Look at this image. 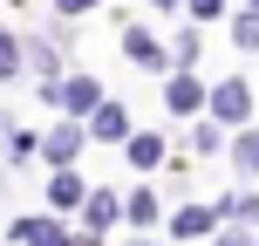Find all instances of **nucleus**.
Masks as SVG:
<instances>
[{
    "mask_svg": "<svg viewBox=\"0 0 259 246\" xmlns=\"http://www.w3.org/2000/svg\"><path fill=\"white\" fill-rule=\"evenodd\" d=\"M55 103L82 123V117H96V110H103V82H96V76H68V82H55Z\"/></svg>",
    "mask_w": 259,
    "mask_h": 246,
    "instance_id": "1",
    "label": "nucleus"
},
{
    "mask_svg": "<svg viewBox=\"0 0 259 246\" xmlns=\"http://www.w3.org/2000/svg\"><path fill=\"white\" fill-rule=\"evenodd\" d=\"M211 117H219V123H246V117H252V89H246V76H225L219 89H211Z\"/></svg>",
    "mask_w": 259,
    "mask_h": 246,
    "instance_id": "2",
    "label": "nucleus"
},
{
    "mask_svg": "<svg viewBox=\"0 0 259 246\" xmlns=\"http://www.w3.org/2000/svg\"><path fill=\"white\" fill-rule=\"evenodd\" d=\"M198 103H205V82H198L191 68H178V76L164 82V110H170V117H191Z\"/></svg>",
    "mask_w": 259,
    "mask_h": 246,
    "instance_id": "3",
    "label": "nucleus"
},
{
    "mask_svg": "<svg viewBox=\"0 0 259 246\" xmlns=\"http://www.w3.org/2000/svg\"><path fill=\"white\" fill-rule=\"evenodd\" d=\"M89 130H96L103 144H130V137H137V130H130V117H123V103H103V110L89 117Z\"/></svg>",
    "mask_w": 259,
    "mask_h": 246,
    "instance_id": "4",
    "label": "nucleus"
},
{
    "mask_svg": "<svg viewBox=\"0 0 259 246\" xmlns=\"http://www.w3.org/2000/svg\"><path fill=\"white\" fill-rule=\"evenodd\" d=\"M211 219H219V205H184L178 219H170V233H178V239H205Z\"/></svg>",
    "mask_w": 259,
    "mask_h": 246,
    "instance_id": "5",
    "label": "nucleus"
},
{
    "mask_svg": "<svg viewBox=\"0 0 259 246\" xmlns=\"http://www.w3.org/2000/svg\"><path fill=\"white\" fill-rule=\"evenodd\" d=\"M48 198H55V205H62V212H68V205H89V185H82L75 171L62 164V171H55V185H48Z\"/></svg>",
    "mask_w": 259,
    "mask_h": 246,
    "instance_id": "6",
    "label": "nucleus"
},
{
    "mask_svg": "<svg viewBox=\"0 0 259 246\" xmlns=\"http://www.w3.org/2000/svg\"><path fill=\"white\" fill-rule=\"evenodd\" d=\"M123 55H130V62H143V68H164V48H157L143 27H123Z\"/></svg>",
    "mask_w": 259,
    "mask_h": 246,
    "instance_id": "7",
    "label": "nucleus"
},
{
    "mask_svg": "<svg viewBox=\"0 0 259 246\" xmlns=\"http://www.w3.org/2000/svg\"><path fill=\"white\" fill-rule=\"evenodd\" d=\"M41 151H48L55 164H68V157L82 151V123H62V130H48V137H41Z\"/></svg>",
    "mask_w": 259,
    "mask_h": 246,
    "instance_id": "8",
    "label": "nucleus"
},
{
    "mask_svg": "<svg viewBox=\"0 0 259 246\" xmlns=\"http://www.w3.org/2000/svg\"><path fill=\"white\" fill-rule=\"evenodd\" d=\"M123 151H130V164H137V171H150L157 157H164V137H150V130H137V137L123 144Z\"/></svg>",
    "mask_w": 259,
    "mask_h": 246,
    "instance_id": "9",
    "label": "nucleus"
},
{
    "mask_svg": "<svg viewBox=\"0 0 259 246\" xmlns=\"http://www.w3.org/2000/svg\"><path fill=\"white\" fill-rule=\"evenodd\" d=\"M116 212H123V198H109V192H89V233H109V226H116Z\"/></svg>",
    "mask_w": 259,
    "mask_h": 246,
    "instance_id": "10",
    "label": "nucleus"
},
{
    "mask_svg": "<svg viewBox=\"0 0 259 246\" xmlns=\"http://www.w3.org/2000/svg\"><path fill=\"white\" fill-rule=\"evenodd\" d=\"M14 76H27V48L14 34H0V82H14Z\"/></svg>",
    "mask_w": 259,
    "mask_h": 246,
    "instance_id": "11",
    "label": "nucleus"
},
{
    "mask_svg": "<svg viewBox=\"0 0 259 246\" xmlns=\"http://www.w3.org/2000/svg\"><path fill=\"white\" fill-rule=\"evenodd\" d=\"M232 157H239V171L259 178V130H239V137H232Z\"/></svg>",
    "mask_w": 259,
    "mask_h": 246,
    "instance_id": "12",
    "label": "nucleus"
},
{
    "mask_svg": "<svg viewBox=\"0 0 259 246\" xmlns=\"http://www.w3.org/2000/svg\"><path fill=\"white\" fill-rule=\"evenodd\" d=\"M123 212H130V226H157V198H150V192H130Z\"/></svg>",
    "mask_w": 259,
    "mask_h": 246,
    "instance_id": "13",
    "label": "nucleus"
},
{
    "mask_svg": "<svg viewBox=\"0 0 259 246\" xmlns=\"http://www.w3.org/2000/svg\"><path fill=\"white\" fill-rule=\"evenodd\" d=\"M219 219H259V198H252V192H232V198H219Z\"/></svg>",
    "mask_w": 259,
    "mask_h": 246,
    "instance_id": "14",
    "label": "nucleus"
},
{
    "mask_svg": "<svg viewBox=\"0 0 259 246\" xmlns=\"http://www.w3.org/2000/svg\"><path fill=\"white\" fill-rule=\"evenodd\" d=\"M27 68H34L41 82H55V48L48 41H27Z\"/></svg>",
    "mask_w": 259,
    "mask_h": 246,
    "instance_id": "15",
    "label": "nucleus"
},
{
    "mask_svg": "<svg viewBox=\"0 0 259 246\" xmlns=\"http://www.w3.org/2000/svg\"><path fill=\"white\" fill-rule=\"evenodd\" d=\"M232 41H239V48H259V14H239V21H232Z\"/></svg>",
    "mask_w": 259,
    "mask_h": 246,
    "instance_id": "16",
    "label": "nucleus"
},
{
    "mask_svg": "<svg viewBox=\"0 0 259 246\" xmlns=\"http://www.w3.org/2000/svg\"><path fill=\"white\" fill-rule=\"evenodd\" d=\"M103 7V0H55V14H62V21H82V14H96Z\"/></svg>",
    "mask_w": 259,
    "mask_h": 246,
    "instance_id": "17",
    "label": "nucleus"
},
{
    "mask_svg": "<svg viewBox=\"0 0 259 246\" xmlns=\"http://www.w3.org/2000/svg\"><path fill=\"white\" fill-rule=\"evenodd\" d=\"M219 144H225V130H219V123H205V130H191V151H219Z\"/></svg>",
    "mask_w": 259,
    "mask_h": 246,
    "instance_id": "18",
    "label": "nucleus"
},
{
    "mask_svg": "<svg viewBox=\"0 0 259 246\" xmlns=\"http://www.w3.org/2000/svg\"><path fill=\"white\" fill-rule=\"evenodd\" d=\"M184 7H191V21H211V14H219V0H184Z\"/></svg>",
    "mask_w": 259,
    "mask_h": 246,
    "instance_id": "19",
    "label": "nucleus"
},
{
    "mask_svg": "<svg viewBox=\"0 0 259 246\" xmlns=\"http://www.w3.org/2000/svg\"><path fill=\"white\" fill-rule=\"evenodd\" d=\"M219 246H252V239L246 233H219Z\"/></svg>",
    "mask_w": 259,
    "mask_h": 246,
    "instance_id": "20",
    "label": "nucleus"
},
{
    "mask_svg": "<svg viewBox=\"0 0 259 246\" xmlns=\"http://www.w3.org/2000/svg\"><path fill=\"white\" fill-rule=\"evenodd\" d=\"M246 14H259V0H246Z\"/></svg>",
    "mask_w": 259,
    "mask_h": 246,
    "instance_id": "21",
    "label": "nucleus"
},
{
    "mask_svg": "<svg viewBox=\"0 0 259 246\" xmlns=\"http://www.w3.org/2000/svg\"><path fill=\"white\" fill-rule=\"evenodd\" d=\"M0 123H7V117H0Z\"/></svg>",
    "mask_w": 259,
    "mask_h": 246,
    "instance_id": "22",
    "label": "nucleus"
},
{
    "mask_svg": "<svg viewBox=\"0 0 259 246\" xmlns=\"http://www.w3.org/2000/svg\"><path fill=\"white\" fill-rule=\"evenodd\" d=\"M252 246H259V239H252Z\"/></svg>",
    "mask_w": 259,
    "mask_h": 246,
    "instance_id": "23",
    "label": "nucleus"
}]
</instances>
